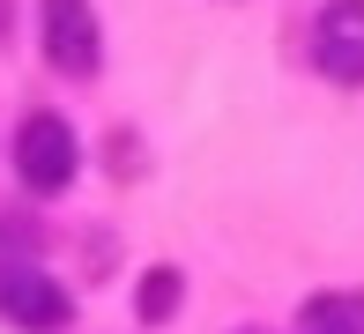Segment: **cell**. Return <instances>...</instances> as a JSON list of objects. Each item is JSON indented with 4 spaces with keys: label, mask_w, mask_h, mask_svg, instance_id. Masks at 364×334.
Wrapping results in <instances>:
<instances>
[{
    "label": "cell",
    "mask_w": 364,
    "mask_h": 334,
    "mask_svg": "<svg viewBox=\"0 0 364 334\" xmlns=\"http://www.w3.org/2000/svg\"><path fill=\"white\" fill-rule=\"evenodd\" d=\"M171 312H178V267H149L141 275V320L164 327Z\"/></svg>",
    "instance_id": "6"
},
{
    "label": "cell",
    "mask_w": 364,
    "mask_h": 334,
    "mask_svg": "<svg viewBox=\"0 0 364 334\" xmlns=\"http://www.w3.org/2000/svg\"><path fill=\"white\" fill-rule=\"evenodd\" d=\"M45 60L60 67V75L90 82L97 67H105V30H97V8L90 0H45Z\"/></svg>",
    "instance_id": "2"
},
{
    "label": "cell",
    "mask_w": 364,
    "mask_h": 334,
    "mask_svg": "<svg viewBox=\"0 0 364 334\" xmlns=\"http://www.w3.org/2000/svg\"><path fill=\"white\" fill-rule=\"evenodd\" d=\"M312 60L327 82H364V0H327L312 23Z\"/></svg>",
    "instance_id": "3"
},
{
    "label": "cell",
    "mask_w": 364,
    "mask_h": 334,
    "mask_svg": "<svg viewBox=\"0 0 364 334\" xmlns=\"http://www.w3.org/2000/svg\"><path fill=\"white\" fill-rule=\"evenodd\" d=\"M0 312L23 334H53V327H68V290L53 275H38L30 260H15V267H0Z\"/></svg>",
    "instance_id": "4"
},
{
    "label": "cell",
    "mask_w": 364,
    "mask_h": 334,
    "mask_svg": "<svg viewBox=\"0 0 364 334\" xmlns=\"http://www.w3.org/2000/svg\"><path fill=\"white\" fill-rule=\"evenodd\" d=\"M75 126L60 119V112H30L23 126H15V171H23L30 193H60L75 178Z\"/></svg>",
    "instance_id": "1"
},
{
    "label": "cell",
    "mask_w": 364,
    "mask_h": 334,
    "mask_svg": "<svg viewBox=\"0 0 364 334\" xmlns=\"http://www.w3.org/2000/svg\"><path fill=\"white\" fill-rule=\"evenodd\" d=\"M238 334H268V327H238Z\"/></svg>",
    "instance_id": "7"
},
{
    "label": "cell",
    "mask_w": 364,
    "mask_h": 334,
    "mask_svg": "<svg viewBox=\"0 0 364 334\" xmlns=\"http://www.w3.org/2000/svg\"><path fill=\"white\" fill-rule=\"evenodd\" d=\"M297 334H364V297L357 290H320L297 305Z\"/></svg>",
    "instance_id": "5"
}]
</instances>
